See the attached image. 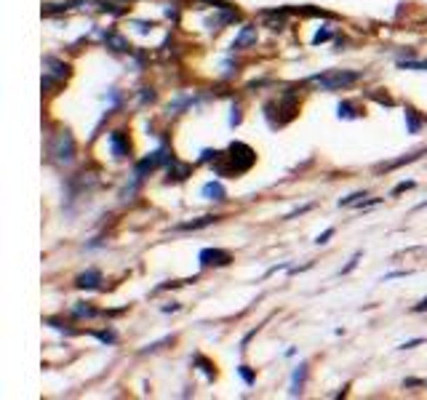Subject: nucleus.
<instances>
[{"label":"nucleus","mask_w":427,"mask_h":400,"mask_svg":"<svg viewBox=\"0 0 427 400\" xmlns=\"http://www.w3.org/2000/svg\"><path fill=\"white\" fill-rule=\"evenodd\" d=\"M401 70H427V62H398Z\"/></svg>","instance_id":"6ab92c4d"},{"label":"nucleus","mask_w":427,"mask_h":400,"mask_svg":"<svg viewBox=\"0 0 427 400\" xmlns=\"http://www.w3.org/2000/svg\"><path fill=\"white\" fill-rule=\"evenodd\" d=\"M304 379H307V363H299L297 371H294V379H291V382H294V385H291V395H299Z\"/></svg>","instance_id":"9b49d317"},{"label":"nucleus","mask_w":427,"mask_h":400,"mask_svg":"<svg viewBox=\"0 0 427 400\" xmlns=\"http://www.w3.org/2000/svg\"><path fill=\"white\" fill-rule=\"evenodd\" d=\"M46 67H51L49 70V75H54V77H67L70 75V64H62L59 59H54V56H46Z\"/></svg>","instance_id":"1a4fd4ad"},{"label":"nucleus","mask_w":427,"mask_h":400,"mask_svg":"<svg viewBox=\"0 0 427 400\" xmlns=\"http://www.w3.org/2000/svg\"><path fill=\"white\" fill-rule=\"evenodd\" d=\"M230 168H227V174H243V171H249L254 165V161H256V155H254V150L249 147V144H243V142H233L230 144Z\"/></svg>","instance_id":"f03ea898"},{"label":"nucleus","mask_w":427,"mask_h":400,"mask_svg":"<svg viewBox=\"0 0 427 400\" xmlns=\"http://www.w3.org/2000/svg\"><path fill=\"white\" fill-rule=\"evenodd\" d=\"M190 168L187 163H176L174 158H171V165H168V182H182V179H187L190 176Z\"/></svg>","instance_id":"6e6552de"},{"label":"nucleus","mask_w":427,"mask_h":400,"mask_svg":"<svg viewBox=\"0 0 427 400\" xmlns=\"http://www.w3.org/2000/svg\"><path fill=\"white\" fill-rule=\"evenodd\" d=\"M254 43H256V27L246 25V27H240L238 38L233 40V49H235V51L249 49V46H254Z\"/></svg>","instance_id":"423d86ee"},{"label":"nucleus","mask_w":427,"mask_h":400,"mask_svg":"<svg viewBox=\"0 0 427 400\" xmlns=\"http://www.w3.org/2000/svg\"><path fill=\"white\" fill-rule=\"evenodd\" d=\"M51 158L56 163H73L75 161V139L70 131H62V134H56L54 142H51Z\"/></svg>","instance_id":"7ed1b4c3"},{"label":"nucleus","mask_w":427,"mask_h":400,"mask_svg":"<svg viewBox=\"0 0 427 400\" xmlns=\"http://www.w3.org/2000/svg\"><path fill=\"white\" fill-rule=\"evenodd\" d=\"M331 235H334V230H326L323 235H318V240H315V243H318V246H323V243H328V238H331Z\"/></svg>","instance_id":"5701e85b"},{"label":"nucleus","mask_w":427,"mask_h":400,"mask_svg":"<svg viewBox=\"0 0 427 400\" xmlns=\"http://www.w3.org/2000/svg\"><path fill=\"white\" fill-rule=\"evenodd\" d=\"M78 288H86V291H91V288H99L101 283V273L99 270H88V273H83V275H78Z\"/></svg>","instance_id":"0eeeda50"},{"label":"nucleus","mask_w":427,"mask_h":400,"mask_svg":"<svg viewBox=\"0 0 427 400\" xmlns=\"http://www.w3.org/2000/svg\"><path fill=\"white\" fill-rule=\"evenodd\" d=\"M414 187V182H403V185H398V187L392 189V195H398V192H403V189H411Z\"/></svg>","instance_id":"393cba45"},{"label":"nucleus","mask_w":427,"mask_h":400,"mask_svg":"<svg viewBox=\"0 0 427 400\" xmlns=\"http://www.w3.org/2000/svg\"><path fill=\"white\" fill-rule=\"evenodd\" d=\"M328 38H331V30H326V27H323V30H318V32H315L313 43L318 46V43H323V40H328Z\"/></svg>","instance_id":"412c9836"},{"label":"nucleus","mask_w":427,"mask_h":400,"mask_svg":"<svg viewBox=\"0 0 427 400\" xmlns=\"http://www.w3.org/2000/svg\"><path fill=\"white\" fill-rule=\"evenodd\" d=\"M110 150H113V155L118 158V161H123V158H128V152H131V147H128L126 137L120 134V131H113L110 134Z\"/></svg>","instance_id":"39448f33"},{"label":"nucleus","mask_w":427,"mask_h":400,"mask_svg":"<svg viewBox=\"0 0 427 400\" xmlns=\"http://www.w3.org/2000/svg\"><path fill=\"white\" fill-rule=\"evenodd\" d=\"M364 203H366V192H352L350 198L340 200L342 208H350V206H364Z\"/></svg>","instance_id":"4468645a"},{"label":"nucleus","mask_w":427,"mask_h":400,"mask_svg":"<svg viewBox=\"0 0 427 400\" xmlns=\"http://www.w3.org/2000/svg\"><path fill=\"white\" fill-rule=\"evenodd\" d=\"M233 262L230 251L222 249H203L201 251V267H227Z\"/></svg>","instance_id":"20e7f679"},{"label":"nucleus","mask_w":427,"mask_h":400,"mask_svg":"<svg viewBox=\"0 0 427 400\" xmlns=\"http://www.w3.org/2000/svg\"><path fill=\"white\" fill-rule=\"evenodd\" d=\"M75 315H86V318H91V315H97V313H94V310H91V307H78V310H75Z\"/></svg>","instance_id":"a878e982"},{"label":"nucleus","mask_w":427,"mask_h":400,"mask_svg":"<svg viewBox=\"0 0 427 400\" xmlns=\"http://www.w3.org/2000/svg\"><path fill=\"white\" fill-rule=\"evenodd\" d=\"M97 337H99L101 342H107V344H113L115 342V334H110V331H101V334H97Z\"/></svg>","instance_id":"b1692460"},{"label":"nucleus","mask_w":427,"mask_h":400,"mask_svg":"<svg viewBox=\"0 0 427 400\" xmlns=\"http://www.w3.org/2000/svg\"><path fill=\"white\" fill-rule=\"evenodd\" d=\"M195 363H201V365H203V374H206V379L211 382V379H214V368H211V363H206V361H203V358H201V355L195 358Z\"/></svg>","instance_id":"aec40b11"},{"label":"nucleus","mask_w":427,"mask_h":400,"mask_svg":"<svg viewBox=\"0 0 427 400\" xmlns=\"http://www.w3.org/2000/svg\"><path fill=\"white\" fill-rule=\"evenodd\" d=\"M238 123H240V107L235 104V107H233V115H230V125H238Z\"/></svg>","instance_id":"4be33fe9"},{"label":"nucleus","mask_w":427,"mask_h":400,"mask_svg":"<svg viewBox=\"0 0 427 400\" xmlns=\"http://www.w3.org/2000/svg\"><path fill=\"white\" fill-rule=\"evenodd\" d=\"M416 344H422V339H414V342H406V344H403V350H406V347L411 350V347H416Z\"/></svg>","instance_id":"cd10ccee"},{"label":"nucleus","mask_w":427,"mask_h":400,"mask_svg":"<svg viewBox=\"0 0 427 400\" xmlns=\"http://www.w3.org/2000/svg\"><path fill=\"white\" fill-rule=\"evenodd\" d=\"M238 19V11H227L225 8V13H219L216 19H209L206 25H209V30H222V25H230V22H235Z\"/></svg>","instance_id":"9d476101"},{"label":"nucleus","mask_w":427,"mask_h":400,"mask_svg":"<svg viewBox=\"0 0 427 400\" xmlns=\"http://www.w3.org/2000/svg\"><path fill=\"white\" fill-rule=\"evenodd\" d=\"M104 43H107V46H110L113 51H131V46H128V43L120 38V35H104Z\"/></svg>","instance_id":"ddd939ff"},{"label":"nucleus","mask_w":427,"mask_h":400,"mask_svg":"<svg viewBox=\"0 0 427 400\" xmlns=\"http://www.w3.org/2000/svg\"><path fill=\"white\" fill-rule=\"evenodd\" d=\"M406 120H409V131L416 134L419 131V118L414 115V110H406Z\"/></svg>","instance_id":"f3484780"},{"label":"nucleus","mask_w":427,"mask_h":400,"mask_svg":"<svg viewBox=\"0 0 427 400\" xmlns=\"http://www.w3.org/2000/svg\"><path fill=\"white\" fill-rule=\"evenodd\" d=\"M203 198L206 200H225V187L219 182H209L203 185Z\"/></svg>","instance_id":"f8f14e48"},{"label":"nucleus","mask_w":427,"mask_h":400,"mask_svg":"<svg viewBox=\"0 0 427 400\" xmlns=\"http://www.w3.org/2000/svg\"><path fill=\"white\" fill-rule=\"evenodd\" d=\"M425 310H427V299H422V301H419V304L414 307V313H425Z\"/></svg>","instance_id":"bb28decb"},{"label":"nucleus","mask_w":427,"mask_h":400,"mask_svg":"<svg viewBox=\"0 0 427 400\" xmlns=\"http://www.w3.org/2000/svg\"><path fill=\"white\" fill-rule=\"evenodd\" d=\"M238 374L243 376V382H246V385H254V382H256V376H254V371L249 368V365H240Z\"/></svg>","instance_id":"a211bd4d"},{"label":"nucleus","mask_w":427,"mask_h":400,"mask_svg":"<svg viewBox=\"0 0 427 400\" xmlns=\"http://www.w3.org/2000/svg\"><path fill=\"white\" fill-rule=\"evenodd\" d=\"M364 77V73H352V70H331V73H321L313 75L310 83H315L323 91H342V88H350L352 83H358Z\"/></svg>","instance_id":"f257e3e1"},{"label":"nucleus","mask_w":427,"mask_h":400,"mask_svg":"<svg viewBox=\"0 0 427 400\" xmlns=\"http://www.w3.org/2000/svg\"><path fill=\"white\" fill-rule=\"evenodd\" d=\"M216 222V216H201V219H195V222H185L182 230H201V227H209Z\"/></svg>","instance_id":"2eb2a0df"},{"label":"nucleus","mask_w":427,"mask_h":400,"mask_svg":"<svg viewBox=\"0 0 427 400\" xmlns=\"http://www.w3.org/2000/svg\"><path fill=\"white\" fill-rule=\"evenodd\" d=\"M337 113H340V118H355V113H352V104L350 101H340V107H337Z\"/></svg>","instance_id":"dca6fc26"}]
</instances>
